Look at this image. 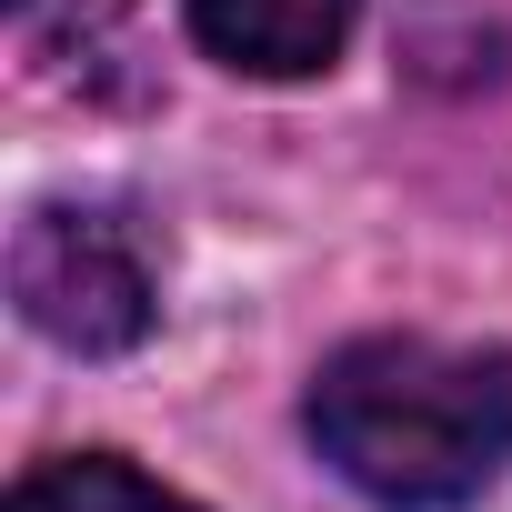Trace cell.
<instances>
[{
	"instance_id": "7a4b0ae2",
	"label": "cell",
	"mask_w": 512,
	"mask_h": 512,
	"mask_svg": "<svg viewBox=\"0 0 512 512\" xmlns=\"http://www.w3.org/2000/svg\"><path fill=\"white\" fill-rule=\"evenodd\" d=\"M11 302L41 342L101 362V352H131L151 332V272L111 211H71V201H41L11 241Z\"/></svg>"
},
{
	"instance_id": "6da1fadb",
	"label": "cell",
	"mask_w": 512,
	"mask_h": 512,
	"mask_svg": "<svg viewBox=\"0 0 512 512\" xmlns=\"http://www.w3.org/2000/svg\"><path fill=\"white\" fill-rule=\"evenodd\" d=\"M322 462L382 512H462L512 462V352L372 332L342 342L302 402Z\"/></svg>"
},
{
	"instance_id": "277c9868",
	"label": "cell",
	"mask_w": 512,
	"mask_h": 512,
	"mask_svg": "<svg viewBox=\"0 0 512 512\" xmlns=\"http://www.w3.org/2000/svg\"><path fill=\"white\" fill-rule=\"evenodd\" d=\"M11 512H201V502L161 492V482H151V472H131L121 452H71V462L21 472Z\"/></svg>"
},
{
	"instance_id": "3957f363",
	"label": "cell",
	"mask_w": 512,
	"mask_h": 512,
	"mask_svg": "<svg viewBox=\"0 0 512 512\" xmlns=\"http://www.w3.org/2000/svg\"><path fill=\"white\" fill-rule=\"evenodd\" d=\"M362 0H191V31L211 61L251 71V81H312L342 61Z\"/></svg>"
}]
</instances>
